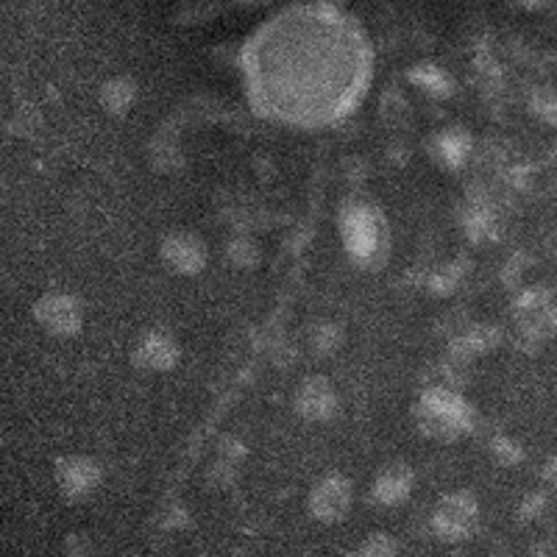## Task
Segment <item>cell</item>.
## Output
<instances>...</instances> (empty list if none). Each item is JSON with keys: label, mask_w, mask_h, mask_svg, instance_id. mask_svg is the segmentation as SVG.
<instances>
[{"label": "cell", "mask_w": 557, "mask_h": 557, "mask_svg": "<svg viewBox=\"0 0 557 557\" xmlns=\"http://www.w3.org/2000/svg\"><path fill=\"white\" fill-rule=\"evenodd\" d=\"M340 232H343V246L360 268L379 271L385 265L390 251L388 221L371 201L349 198L340 212Z\"/></svg>", "instance_id": "cell-1"}, {"label": "cell", "mask_w": 557, "mask_h": 557, "mask_svg": "<svg viewBox=\"0 0 557 557\" xmlns=\"http://www.w3.org/2000/svg\"><path fill=\"white\" fill-rule=\"evenodd\" d=\"M415 421L427 438L441 443L460 441L463 435L477 429L474 407L457 390L443 388L421 390V399L415 404Z\"/></svg>", "instance_id": "cell-2"}, {"label": "cell", "mask_w": 557, "mask_h": 557, "mask_svg": "<svg viewBox=\"0 0 557 557\" xmlns=\"http://www.w3.org/2000/svg\"><path fill=\"white\" fill-rule=\"evenodd\" d=\"M477 521H480V502L474 499V493L454 491L443 496L435 507L432 532L446 544H460L477 530Z\"/></svg>", "instance_id": "cell-3"}, {"label": "cell", "mask_w": 557, "mask_h": 557, "mask_svg": "<svg viewBox=\"0 0 557 557\" xmlns=\"http://www.w3.org/2000/svg\"><path fill=\"white\" fill-rule=\"evenodd\" d=\"M34 321L51 337H73L84 326V304L70 293H45L34 304Z\"/></svg>", "instance_id": "cell-4"}, {"label": "cell", "mask_w": 557, "mask_h": 557, "mask_svg": "<svg viewBox=\"0 0 557 557\" xmlns=\"http://www.w3.org/2000/svg\"><path fill=\"white\" fill-rule=\"evenodd\" d=\"M351 502H354V488H351L349 477L340 471H329L312 485L307 507H310L312 519L337 524L349 516Z\"/></svg>", "instance_id": "cell-5"}, {"label": "cell", "mask_w": 557, "mask_h": 557, "mask_svg": "<svg viewBox=\"0 0 557 557\" xmlns=\"http://www.w3.org/2000/svg\"><path fill=\"white\" fill-rule=\"evenodd\" d=\"M159 257H162V265L176 276H198L207 268L209 251L207 243L198 234L176 229V232H168L162 237Z\"/></svg>", "instance_id": "cell-6"}, {"label": "cell", "mask_w": 557, "mask_h": 557, "mask_svg": "<svg viewBox=\"0 0 557 557\" xmlns=\"http://www.w3.org/2000/svg\"><path fill=\"white\" fill-rule=\"evenodd\" d=\"M56 482L67 499H87L104 482V466L90 454H67L56 463Z\"/></svg>", "instance_id": "cell-7"}, {"label": "cell", "mask_w": 557, "mask_h": 557, "mask_svg": "<svg viewBox=\"0 0 557 557\" xmlns=\"http://www.w3.org/2000/svg\"><path fill=\"white\" fill-rule=\"evenodd\" d=\"M179 360H182V346H179V340L170 335L168 329H162V326L148 329V332L137 340L134 351H131V363L137 365L140 371H156V374L173 371V368L179 365Z\"/></svg>", "instance_id": "cell-8"}, {"label": "cell", "mask_w": 557, "mask_h": 557, "mask_svg": "<svg viewBox=\"0 0 557 557\" xmlns=\"http://www.w3.org/2000/svg\"><path fill=\"white\" fill-rule=\"evenodd\" d=\"M293 404H296V413L301 415L304 421L324 424V421H332L337 415L340 399H337V390L329 376L312 374L298 385Z\"/></svg>", "instance_id": "cell-9"}, {"label": "cell", "mask_w": 557, "mask_h": 557, "mask_svg": "<svg viewBox=\"0 0 557 557\" xmlns=\"http://www.w3.org/2000/svg\"><path fill=\"white\" fill-rule=\"evenodd\" d=\"M415 488V471L402 460L388 463L376 471L371 485V502L379 507H399L410 499Z\"/></svg>", "instance_id": "cell-10"}, {"label": "cell", "mask_w": 557, "mask_h": 557, "mask_svg": "<svg viewBox=\"0 0 557 557\" xmlns=\"http://www.w3.org/2000/svg\"><path fill=\"white\" fill-rule=\"evenodd\" d=\"M474 151V140L466 129L452 126V129L438 131L435 137H429V156L446 170H460L466 165V159Z\"/></svg>", "instance_id": "cell-11"}, {"label": "cell", "mask_w": 557, "mask_h": 557, "mask_svg": "<svg viewBox=\"0 0 557 557\" xmlns=\"http://www.w3.org/2000/svg\"><path fill=\"white\" fill-rule=\"evenodd\" d=\"M98 101L112 117H126L137 104V81L131 76L106 78L98 92Z\"/></svg>", "instance_id": "cell-12"}, {"label": "cell", "mask_w": 557, "mask_h": 557, "mask_svg": "<svg viewBox=\"0 0 557 557\" xmlns=\"http://www.w3.org/2000/svg\"><path fill=\"white\" fill-rule=\"evenodd\" d=\"M407 76L413 81L415 87H421V90L427 92L429 98H435V101H446V98H452L454 95V81L452 76L438 67L435 62H415L410 70H407Z\"/></svg>", "instance_id": "cell-13"}, {"label": "cell", "mask_w": 557, "mask_h": 557, "mask_svg": "<svg viewBox=\"0 0 557 557\" xmlns=\"http://www.w3.org/2000/svg\"><path fill=\"white\" fill-rule=\"evenodd\" d=\"M471 271V262L466 257H457L452 262H443L441 268L429 271L427 276V290L435 296H452L457 293V287L463 285L466 273Z\"/></svg>", "instance_id": "cell-14"}, {"label": "cell", "mask_w": 557, "mask_h": 557, "mask_svg": "<svg viewBox=\"0 0 557 557\" xmlns=\"http://www.w3.org/2000/svg\"><path fill=\"white\" fill-rule=\"evenodd\" d=\"M226 257H229V262H232L234 268L251 271V268L260 265L262 248L251 234H234L232 240H229V246H226Z\"/></svg>", "instance_id": "cell-15"}, {"label": "cell", "mask_w": 557, "mask_h": 557, "mask_svg": "<svg viewBox=\"0 0 557 557\" xmlns=\"http://www.w3.org/2000/svg\"><path fill=\"white\" fill-rule=\"evenodd\" d=\"M340 343H343V329H340V324H335V321H318V324L312 326L310 346L318 357L335 354L340 349Z\"/></svg>", "instance_id": "cell-16"}, {"label": "cell", "mask_w": 557, "mask_h": 557, "mask_svg": "<svg viewBox=\"0 0 557 557\" xmlns=\"http://www.w3.org/2000/svg\"><path fill=\"white\" fill-rule=\"evenodd\" d=\"M379 117L385 120L388 129H404V123L410 120V104L399 90H388L382 95L379 104Z\"/></svg>", "instance_id": "cell-17"}, {"label": "cell", "mask_w": 557, "mask_h": 557, "mask_svg": "<svg viewBox=\"0 0 557 557\" xmlns=\"http://www.w3.org/2000/svg\"><path fill=\"white\" fill-rule=\"evenodd\" d=\"M488 452H491V457L499 466L505 468L519 466L521 460H524V449L513 438H507V435H493L491 441H488Z\"/></svg>", "instance_id": "cell-18"}, {"label": "cell", "mask_w": 557, "mask_h": 557, "mask_svg": "<svg viewBox=\"0 0 557 557\" xmlns=\"http://www.w3.org/2000/svg\"><path fill=\"white\" fill-rule=\"evenodd\" d=\"M357 555H368V557H390L399 555V541L388 535V532H371L363 541V546L357 549Z\"/></svg>", "instance_id": "cell-19"}, {"label": "cell", "mask_w": 557, "mask_h": 557, "mask_svg": "<svg viewBox=\"0 0 557 557\" xmlns=\"http://www.w3.org/2000/svg\"><path fill=\"white\" fill-rule=\"evenodd\" d=\"M190 524H193V519H190V513L179 502H168L165 510H162V516H159V527H165V530H184Z\"/></svg>", "instance_id": "cell-20"}, {"label": "cell", "mask_w": 557, "mask_h": 557, "mask_svg": "<svg viewBox=\"0 0 557 557\" xmlns=\"http://www.w3.org/2000/svg\"><path fill=\"white\" fill-rule=\"evenodd\" d=\"M530 109L544 120H555V92L549 87H538L530 95Z\"/></svg>", "instance_id": "cell-21"}, {"label": "cell", "mask_w": 557, "mask_h": 557, "mask_svg": "<svg viewBox=\"0 0 557 557\" xmlns=\"http://www.w3.org/2000/svg\"><path fill=\"white\" fill-rule=\"evenodd\" d=\"M544 510H546V491H532L521 499L519 519L521 521L541 519V513H544Z\"/></svg>", "instance_id": "cell-22"}, {"label": "cell", "mask_w": 557, "mask_h": 557, "mask_svg": "<svg viewBox=\"0 0 557 557\" xmlns=\"http://www.w3.org/2000/svg\"><path fill=\"white\" fill-rule=\"evenodd\" d=\"M371 165L365 162L363 156H351V159H346L343 162V173H346V182L351 184V187H360V184L368 179V173H371Z\"/></svg>", "instance_id": "cell-23"}, {"label": "cell", "mask_w": 557, "mask_h": 557, "mask_svg": "<svg viewBox=\"0 0 557 557\" xmlns=\"http://www.w3.org/2000/svg\"><path fill=\"white\" fill-rule=\"evenodd\" d=\"M65 555H78V557H84V555H92L95 549H92V538L87 535V532H70L65 538Z\"/></svg>", "instance_id": "cell-24"}, {"label": "cell", "mask_w": 557, "mask_h": 557, "mask_svg": "<svg viewBox=\"0 0 557 557\" xmlns=\"http://www.w3.org/2000/svg\"><path fill=\"white\" fill-rule=\"evenodd\" d=\"M407 156H410V148L399 140V143H390L388 148V159L396 165V168H404V162H407Z\"/></svg>", "instance_id": "cell-25"}]
</instances>
